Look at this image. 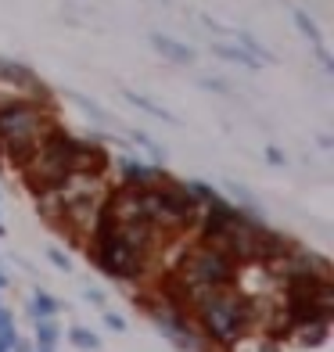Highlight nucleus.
Returning a JSON list of instances; mask_svg holds the SVG:
<instances>
[{
  "instance_id": "obj_1",
  "label": "nucleus",
  "mask_w": 334,
  "mask_h": 352,
  "mask_svg": "<svg viewBox=\"0 0 334 352\" xmlns=\"http://www.w3.org/2000/svg\"><path fill=\"white\" fill-rule=\"evenodd\" d=\"M155 43H158V51H166L169 58H180V61H190V51H180V47L172 43V40H162V36H158Z\"/></svg>"
},
{
  "instance_id": "obj_2",
  "label": "nucleus",
  "mask_w": 334,
  "mask_h": 352,
  "mask_svg": "<svg viewBox=\"0 0 334 352\" xmlns=\"http://www.w3.org/2000/svg\"><path fill=\"white\" fill-rule=\"evenodd\" d=\"M216 51H219V54H227V58H237V61H248V65H256V61H252L245 51H234V47H219V43H216Z\"/></svg>"
}]
</instances>
